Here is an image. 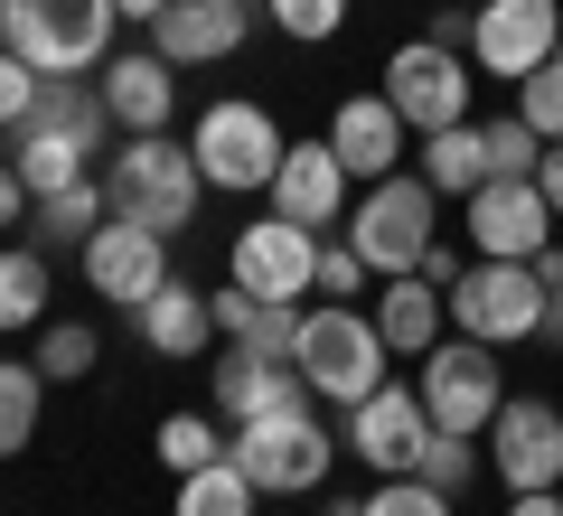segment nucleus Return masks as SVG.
<instances>
[{
  "instance_id": "1",
  "label": "nucleus",
  "mask_w": 563,
  "mask_h": 516,
  "mask_svg": "<svg viewBox=\"0 0 563 516\" xmlns=\"http://www.w3.org/2000/svg\"><path fill=\"white\" fill-rule=\"evenodd\" d=\"M103 198H113V217L151 226V235H179V226L198 217V198H207V169H198V151H188V141L132 132L113 160H103Z\"/></svg>"
},
{
  "instance_id": "2",
  "label": "nucleus",
  "mask_w": 563,
  "mask_h": 516,
  "mask_svg": "<svg viewBox=\"0 0 563 516\" xmlns=\"http://www.w3.org/2000/svg\"><path fill=\"white\" fill-rule=\"evenodd\" d=\"M385 329L376 310H347V300H320V310H301V338H291V366H301V385L320 404H366L385 385Z\"/></svg>"
},
{
  "instance_id": "3",
  "label": "nucleus",
  "mask_w": 563,
  "mask_h": 516,
  "mask_svg": "<svg viewBox=\"0 0 563 516\" xmlns=\"http://www.w3.org/2000/svg\"><path fill=\"white\" fill-rule=\"evenodd\" d=\"M113 0H0V47L29 57L38 76H95L113 57Z\"/></svg>"
},
{
  "instance_id": "4",
  "label": "nucleus",
  "mask_w": 563,
  "mask_h": 516,
  "mask_svg": "<svg viewBox=\"0 0 563 516\" xmlns=\"http://www.w3.org/2000/svg\"><path fill=\"white\" fill-rule=\"evenodd\" d=\"M432 217H442L432 179H422V169L404 179V169H395V179H376V188L357 198V217H347V244H357L366 273H385V282H395V273H422V254L442 244V226H432Z\"/></svg>"
},
{
  "instance_id": "5",
  "label": "nucleus",
  "mask_w": 563,
  "mask_h": 516,
  "mask_svg": "<svg viewBox=\"0 0 563 516\" xmlns=\"http://www.w3.org/2000/svg\"><path fill=\"white\" fill-rule=\"evenodd\" d=\"M225 451H235V470L263 497H310L329 479V460H339V441H329V422L310 404H291V414H263L244 432H225Z\"/></svg>"
},
{
  "instance_id": "6",
  "label": "nucleus",
  "mask_w": 563,
  "mask_h": 516,
  "mask_svg": "<svg viewBox=\"0 0 563 516\" xmlns=\"http://www.w3.org/2000/svg\"><path fill=\"white\" fill-rule=\"evenodd\" d=\"M413 395H422V414H432V432L488 441V422H498V404H507V366H498L488 338H442V348L422 358Z\"/></svg>"
},
{
  "instance_id": "7",
  "label": "nucleus",
  "mask_w": 563,
  "mask_h": 516,
  "mask_svg": "<svg viewBox=\"0 0 563 516\" xmlns=\"http://www.w3.org/2000/svg\"><path fill=\"white\" fill-rule=\"evenodd\" d=\"M544 263H470L461 282H451V319H461V338H488V348H517V338L544 329Z\"/></svg>"
},
{
  "instance_id": "8",
  "label": "nucleus",
  "mask_w": 563,
  "mask_h": 516,
  "mask_svg": "<svg viewBox=\"0 0 563 516\" xmlns=\"http://www.w3.org/2000/svg\"><path fill=\"white\" fill-rule=\"evenodd\" d=\"M188 151H198V169H207V188H273V169H282V151H291V141H282V122L263 113V103H207L198 113V132H188Z\"/></svg>"
},
{
  "instance_id": "9",
  "label": "nucleus",
  "mask_w": 563,
  "mask_h": 516,
  "mask_svg": "<svg viewBox=\"0 0 563 516\" xmlns=\"http://www.w3.org/2000/svg\"><path fill=\"white\" fill-rule=\"evenodd\" d=\"M470 57L461 47H442V39H413V47H395L385 57V85L376 95L404 113V132H451V122H470Z\"/></svg>"
},
{
  "instance_id": "10",
  "label": "nucleus",
  "mask_w": 563,
  "mask_h": 516,
  "mask_svg": "<svg viewBox=\"0 0 563 516\" xmlns=\"http://www.w3.org/2000/svg\"><path fill=\"white\" fill-rule=\"evenodd\" d=\"M554 47H563V10L554 0H479V10H470V66H479V76L526 85Z\"/></svg>"
},
{
  "instance_id": "11",
  "label": "nucleus",
  "mask_w": 563,
  "mask_h": 516,
  "mask_svg": "<svg viewBox=\"0 0 563 516\" xmlns=\"http://www.w3.org/2000/svg\"><path fill=\"white\" fill-rule=\"evenodd\" d=\"M225 273L254 300H301V292H320V235L291 217H254L235 235V254H225Z\"/></svg>"
},
{
  "instance_id": "12",
  "label": "nucleus",
  "mask_w": 563,
  "mask_h": 516,
  "mask_svg": "<svg viewBox=\"0 0 563 516\" xmlns=\"http://www.w3.org/2000/svg\"><path fill=\"white\" fill-rule=\"evenodd\" d=\"M488 470L517 488H563V414L544 395H507L498 422H488Z\"/></svg>"
},
{
  "instance_id": "13",
  "label": "nucleus",
  "mask_w": 563,
  "mask_h": 516,
  "mask_svg": "<svg viewBox=\"0 0 563 516\" xmlns=\"http://www.w3.org/2000/svg\"><path fill=\"white\" fill-rule=\"evenodd\" d=\"M85 282H95V300H113V310H141V300L169 282V235H151V226H132V217H103L95 235H85Z\"/></svg>"
},
{
  "instance_id": "14",
  "label": "nucleus",
  "mask_w": 563,
  "mask_h": 516,
  "mask_svg": "<svg viewBox=\"0 0 563 516\" xmlns=\"http://www.w3.org/2000/svg\"><path fill=\"white\" fill-rule=\"evenodd\" d=\"M422 441H432V414H422V395H413V385H395V376H385L366 404H347V451H357L376 479L422 470Z\"/></svg>"
},
{
  "instance_id": "15",
  "label": "nucleus",
  "mask_w": 563,
  "mask_h": 516,
  "mask_svg": "<svg viewBox=\"0 0 563 516\" xmlns=\"http://www.w3.org/2000/svg\"><path fill=\"white\" fill-rule=\"evenodd\" d=\"M544 226H554V207H544L536 179H488L479 198H470V244H479L488 263H544L554 254Z\"/></svg>"
},
{
  "instance_id": "16",
  "label": "nucleus",
  "mask_w": 563,
  "mask_h": 516,
  "mask_svg": "<svg viewBox=\"0 0 563 516\" xmlns=\"http://www.w3.org/2000/svg\"><path fill=\"white\" fill-rule=\"evenodd\" d=\"M207 395H217V422H225V432H244V422H263V414H291V404H310V385H301V366H291V358L225 348L217 376H207Z\"/></svg>"
},
{
  "instance_id": "17",
  "label": "nucleus",
  "mask_w": 563,
  "mask_h": 516,
  "mask_svg": "<svg viewBox=\"0 0 563 516\" xmlns=\"http://www.w3.org/2000/svg\"><path fill=\"white\" fill-rule=\"evenodd\" d=\"M263 198H273V217H291V226L320 235V226H339V207H347V160L329 151V141H291Z\"/></svg>"
},
{
  "instance_id": "18",
  "label": "nucleus",
  "mask_w": 563,
  "mask_h": 516,
  "mask_svg": "<svg viewBox=\"0 0 563 516\" xmlns=\"http://www.w3.org/2000/svg\"><path fill=\"white\" fill-rule=\"evenodd\" d=\"M244 29H254L244 0H169L151 39H161L169 66H217V57H235V47H244Z\"/></svg>"
},
{
  "instance_id": "19",
  "label": "nucleus",
  "mask_w": 563,
  "mask_h": 516,
  "mask_svg": "<svg viewBox=\"0 0 563 516\" xmlns=\"http://www.w3.org/2000/svg\"><path fill=\"white\" fill-rule=\"evenodd\" d=\"M329 151L347 160V179H395V160H404V113L385 95H347L339 113H329Z\"/></svg>"
},
{
  "instance_id": "20",
  "label": "nucleus",
  "mask_w": 563,
  "mask_h": 516,
  "mask_svg": "<svg viewBox=\"0 0 563 516\" xmlns=\"http://www.w3.org/2000/svg\"><path fill=\"white\" fill-rule=\"evenodd\" d=\"M169 103H179V76H169L161 47L103 57V113H113L122 132H169Z\"/></svg>"
},
{
  "instance_id": "21",
  "label": "nucleus",
  "mask_w": 563,
  "mask_h": 516,
  "mask_svg": "<svg viewBox=\"0 0 563 516\" xmlns=\"http://www.w3.org/2000/svg\"><path fill=\"white\" fill-rule=\"evenodd\" d=\"M376 329H385L395 358H432L442 329H451V292H442V282H422V273H395L376 292Z\"/></svg>"
},
{
  "instance_id": "22",
  "label": "nucleus",
  "mask_w": 563,
  "mask_h": 516,
  "mask_svg": "<svg viewBox=\"0 0 563 516\" xmlns=\"http://www.w3.org/2000/svg\"><path fill=\"white\" fill-rule=\"evenodd\" d=\"M132 319H141V338H151V358H198L207 338H217V310H207V292H198V282H179V273H169L151 300H141Z\"/></svg>"
},
{
  "instance_id": "23",
  "label": "nucleus",
  "mask_w": 563,
  "mask_h": 516,
  "mask_svg": "<svg viewBox=\"0 0 563 516\" xmlns=\"http://www.w3.org/2000/svg\"><path fill=\"white\" fill-rule=\"evenodd\" d=\"M207 310H217V329L235 338V348H254V358H291V338H301V300H254V292H207Z\"/></svg>"
},
{
  "instance_id": "24",
  "label": "nucleus",
  "mask_w": 563,
  "mask_h": 516,
  "mask_svg": "<svg viewBox=\"0 0 563 516\" xmlns=\"http://www.w3.org/2000/svg\"><path fill=\"white\" fill-rule=\"evenodd\" d=\"M29 122H38V132L85 141V151H103V132H113V113H103V85H95V76H38Z\"/></svg>"
},
{
  "instance_id": "25",
  "label": "nucleus",
  "mask_w": 563,
  "mask_h": 516,
  "mask_svg": "<svg viewBox=\"0 0 563 516\" xmlns=\"http://www.w3.org/2000/svg\"><path fill=\"white\" fill-rule=\"evenodd\" d=\"M422 179H432V198H479V188H488V141H479V122L422 132Z\"/></svg>"
},
{
  "instance_id": "26",
  "label": "nucleus",
  "mask_w": 563,
  "mask_h": 516,
  "mask_svg": "<svg viewBox=\"0 0 563 516\" xmlns=\"http://www.w3.org/2000/svg\"><path fill=\"white\" fill-rule=\"evenodd\" d=\"M10 169L29 179V198H57V188L95 179V151H85V141H66V132H38V122H20V151H10Z\"/></svg>"
},
{
  "instance_id": "27",
  "label": "nucleus",
  "mask_w": 563,
  "mask_h": 516,
  "mask_svg": "<svg viewBox=\"0 0 563 516\" xmlns=\"http://www.w3.org/2000/svg\"><path fill=\"white\" fill-rule=\"evenodd\" d=\"M38 414H47L38 358H0V460H20L29 441H38Z\"/></svg>"
},
{
  "instance_id": "28",
  "label": "nucleus",
  "mask_w": 563,
  "mask_h": 516,
  "mask_svg": "<svg viewBox=\"0 0 563 516\" xmlns=\"http://www.w3.org/2000/svg\"><path fill=\"white\" fill-rule=\"evenodd\" d=\"M103 217H113L103 179H76V188H57V198H38V207H29V235H38V254H47V244H85Z\"/></svg>"
},
{
  "instance_id": "29",
  "label": "nucleus",
  "mask_w": 563,
  "mask_h": 516,
  "mask_svg": "<svg viewBox=\"0 0 563 516\" xmlns=\"http://www.w3.org/2000/svg\"><path fill=\"white\" fill-rule=\"evenodd\" d=\"M254 497H263V488H254V479L235 470V451L179 479V516H254Z\"/></svg>"
},
{
  "instance_id": "30",
  "label": "nucleus",
  "mask_w": 563,
  "mask_h": 516,
  "mask_svg": "<svg viewBox=\"0 0 563 516\" xmlns=\"http://www.w3.org/2000/svg\"><path fill=\"white\" fill-rule=\"evenodd\" d=\"M0 329H47V254H0Z\"/></svg>"
},
{
  "instance_id": "31",
  "label": "nucleus",
  "mask_w": 563,
  "mask_h": 516,
  "mask_svg": "<svg viewBox=\"0 0 563 516\" xmlns=\"http://www.w3.org/2000/svg\"><path fill=\"white\" fill-rule=\"evenodd\" d=\"M95 366H103V338L85 329V319H47L38 329V376L47 385H85Z\"/></svg>"
},
{
  "instance_id": "32",
  "label": "nucleus",
  "mask_w": 563,
  "mask_h": 516,
  "mask_svg": "<svg viewBox=\"0 0 563 516\" xmlns=\"http://www.w3.org/2000/svg\"><path fill=\"white\" fill-rule=\"evenodd\" d=\"M479 141H488V179H536V169H544V132L526 113L479 122Z\"/></svg>"
},
{
  "instance_id": "33",
  "label": "nucleus",
  "mask_w": 563,
  "mask_h": 516,
  "mask_svg": "<svg viewBox=\"0 0 563 516\" xmlns=\"http://www.w3.org/2000/svg\"><path fill=\"white\" fill-rule=\"evenodd\" d=\"M151 451H161V470H169V479H188V470H207V460H225V432H217L207 414H169Z\"/></svg>"
},
{
  "instance_id": "34",
  "label": "nucleus",
  "mask_w": 563,
  "mask_h": 516,
  "mask_svg": "<svg viewBox=\"0 0 563 516\" xmlns=\"http://www.w3.org/2000/svg\"><path fill=\"white\" fill-rule=\"evenodd\" d=\"M357 516H451V488H432V479H376V488L357 497Z\"/></svg>"
},
{
  "instance_id": "35",
  "label": "nucleus",
  "mask_w": 563,
  "mask_h": 516,
  "mask_svg": "<svg viewBox=\"0 0 563 516\" xmlns=\"http://www.w3.org/2000/svg\"><path fill=\"white\" fill-rule=\"evenodd\" d=\"M263 10H273L282 39L320 47V39H339V29H347V10H357V0H263Z\"/></svg>"
},
{
  "instance_id": "36",
  "label": "nucleus",
  "mask_w": 563,
  "mask_h": 516,
  "mask_svg": "<svg viewBox=\"0 0 563 516\" xmlns=\"http://www.w3.org/2000/svg\"><path fill=\"white\" fill-rule=\"evenodd\" d=\"M517 113H526V122H536V132H544V141H563V47H554V57H544V66H536V76H526V85H517Z\"/></svg>"
},
{
  "instance_id": "37",
  "label": "nucleus",
  "mask_w": 563,
  "mask_h": 516,
  "mask_svg": "<svg viewBox=\"0 0 563 516\" xmlns=\"http://www.w3.org/2000/svg\"><path fill=\"white\" fill-rule=\"evenodd\" d=\"M470 470H479L470 432H432V441H422V470H413V479H432V488H451V497H461V488H470Z\"/></svg>"
},
{
  "instance_id": "38",
  "label": "nucleus",
  "mask_w": 563,
  "mask_h": 516,
  "mask_svg": "<svg viewBox=\"0 0 563 516\" xmlns=\"http://www.w3.org/2000/svg\"><path fill=\"white\" fill-rule=\"evenodd\" d=\"M29 103H38V66L0 47V132H20V122H29Z\"/></svg>"
},
{
  "instance_id": "39",
  "label": "nucleus",
  "mask_w": 563,
  "mask_h": 516,
  "mask_svg": "<svg viewBox=\"0 0 563 516\" xmlns=\"http://www.w3.org/2000/svg\"><path fill=\"white\" fill-rule=\"evenodd\" d=\"M320 292L329 300H357L366 292V254H357V244H320Z\"/></svg>"
},
{
  "instance_id": "40",
  "label": "nucleus",
  "mask_w": 563,
  "mask_h": 516,
  "mask_svg": "<svg viewBox=\"0 0 563 516\" xmlns=\"http://www.w3.org/2000/svg\"><path fill=\"white\" fill-rule=\"evenodd\" d=\"M29 207H38V198H29V179H20V169H10V160H0V226H20Z\"/></svg>"
},
{
  "instance_id": "41",
  "label": "nucleus",
  "mask_w": 563,
  "mask_h": 516,
  "mask_svg": "<svg viewBox=\"0 0 563 516\" xmlns=\"http://www.w3.org/2000/svg\"><path fill=\"white\" fill-rule=\"evenodd\" d=\"M536 188H544V207L563 217V141H544V169H536Z\"/></svg>"
},
{
  "instance_id": "42",
  "label": "nucleus",
  "mask_w": 563,
  "mask_h": 516,
  "mask_svg": "<svg viewBox=\"0 0 563 516\" xmlns=\"http://www.w3.org/2000/svg\"><path fill=\"white\" fill-rule=\"evenodd\" d=\"M507 516H563V488H517V497H507Z\"/></svg>"
},
{
  "instance_id": "43",
  "label": "nucleus",
  "mask_w": 563,
  "mask_h": 516,
  "mask_svg": "<svg viewBox=\"0 0 563 516\" xmlns=\"http://www.w3.org/2000/svg\"><path fill=\"white\" fill-rule=\"evenodd\" d=\"M432 39H442V47H470V0H451L442 20H432Z\"/></svg>"
},
{
  "instance_id": "44",
  "label": "nucleus",
  "mask_w": 563,
  "mask_h": 516,
  "mask_svg": "<svg viewBox=\"0 0 563 516\" xmlns=\"http://www.w3.org/2000/svg\"><path fill=\"white\" fill-rule=\"evenodd\" d=\"M422 282H442V292H451V282H461V254H451V244H432V254H422Z\"/></svg>"
},
{
  "instance_id": "45",
  "label": "nucleus",
  "mask_w": 563,
  "mask_h": 516,
  "mask_svg": "<svg viewBox=\"0 0 563 516\" xmlns=\"http://www.w3.org/2000/svg\"><path fill=\"white\" fill-rule=\"evenodd\" d=\"M113 10H122L132 29H161V10H169V0H113Z\"/></svg>"
},
{
  "instance_id": "46",
  "label": "nucleus",
  "mask_w": 563,
  "mask_h": 516,
  "mask_svg": "<svg viewBox=\"0 0 563 516\" xmlns=\"http://www.w3.org/2000/svg\"><path fill=\"white\" fill-rule=\"evenodd\" d=\"M536 338H544V348H563V300H544V329Z\"/></svg>"
},
{
  "instance_id": "47",
  "label": "nucleus",
  "mask_w": 563,
  "mask_h": 516,
  "mask_svg": "<svg viewBox=\"0 0 563 516\" xmlns=\"http://www.w3.org/2000/svg\"><path fill=\"white\" fill-rule=\"evenodd\" d=\"M544 292H554V300H563V254H544Z\"/></svg>"
},
{
  "instance_id": "48",
  "label": "nucleus",
  "mask_w": 563,
  "mask_h": 516,
  "mask_svg": "<svg viewBox=\"0 0 563 516\" xmlns=\"http://www.w3.org/2000/svg\"><path fill=\"white\" fill-rule=\"evenodd\" d=\"M320 516H357V497H339V507H320Z\"/></svg>"
},
{
  "instance_id": "49",
  "label": "nucleus",
  "mask_w": 563,
  "mask_h": 516,
  "mask_svg": "<svg viewBox=\"0 0 563 516\" xmlns=\"http://www.w3.org/2000/svg\"><path fill=\"white\" fill-rule=\"evenodd\" d=\"M470 10H479V0H470Z\"/></svg>"
}]
</instances>
